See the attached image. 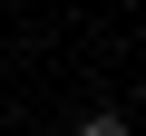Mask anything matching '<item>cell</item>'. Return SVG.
<instances>
[{"instance_id": "cell-1", "label": "cell", "mask_w": 146, "mask_h": 136, "mask_svg": "<svg viewBox=\"0 0 146 136\" xmlns=\"http://www.w3.org/2000/svg\"><path fill=\"white\" fill-rule=\"evenodd\" d=\"M78 136H136L127 117H78Z\"/></svg>"}]
</instances>
